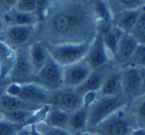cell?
<instances>
[{
  "label": "cell",
  "instance_id": "cell-1",
  "mask_svg": "<svg viewBox=\"0 0 145 135\" xmlns=\"http://www.w3.org/2000/svg\"><path fill=\"white\" fill-rule=\"evenodd\" d=\"M46 18L50 45L92 42L101 26L94 1L60 2L48 9Z\"/></svg>",
  "mask_w": 145,
  "mask_h": 135
},
{
  "label": "cell",
  "instance_id": "cell-2",
  "mask_svg": "<svg viewBox=\"0 0 145 135\" xmlns=\"http://www.w3.org/2000/svg\"><path fill=\"white\" fill-rule=\"evenodd\" d=\"M130 99L123 95L116 97H100L97 95L95 101L89 105L88 123L86 131L91 132L101 121L113 114L116 110L123 107Z\"/></svg>",
  "mask_w": 145,
  "mask_h": 135
},
{
  "label": "cell",
  "instance_id": "cell-3",
  "mask_svg": "<svg viewBox=\"0 0 145 135\" xmlns=\"http://www.w3.org/2000/svg\"><path fill=\"white\" fill-rule=\"evenodd\" d=\"M91 42L82 44H46L50 57L60 67L64 68L86 58Z\"/></svg>",
  "mask_w": 145,
  "mask_h": 135
},
{
  "label": "cell",
  "instance_id": "cell-4",
  "mask_svg": "<svg viewBox=\"0 0 145 135\" xmlns=\"http://www.w3.org/2000/svg\"><path fill=\"white\" fill-rule=\"evenodd\" d=\"M134 129L123 106L100 122L91 132L97 135H128Z\"/></svg>",
  "mask_w": 145,
  "mask_h": 135
},
{
  "label": "cell",
  "instance_id": "cell-5",
  "mask_svg": "<svg viewBox=\"0 0 145 135\" xmlns=\"http://www.w3.org/2000/svg\"><path fill=\"white\" fill-rule=\"evenodd\" d=\"M50 93L44 87L34 83H12L8 85L5 93L11 97H19L25 101L38 105L48 104Z\"/></svg>",
  "mask_w": 145,
  "mask_h": 135
},
{
  "label": "cell",
  "instance_id": "cell-6",
  "mask_svg": "<svg viewBox=\"0 0 145 135\" xmlns=\"http://www.w3.org/2000/svg\"><path fill=\"white\" fill-rule=\"evenodd\" d=\"M33 83L50 91L62 89V67L50 58L48 63L35 73Z\"/></svg>",
  "mask_w": 145,
  "mask_h": 135
},
{
  "label": "cell",
  "instance_id": "cell-7",
  "mask_svg": "<svg viewBox=\"0 0 145 135\" xmlns=\"http://www.w3.org/2000/svg\"><path fill=\"white\" fill-rule=\"evenodd\" d=\"M48 105L72 113L84 105V101L74 89H60L50 93Z\"/></svg>",
  "mask_w": 145,
  "mask_h": 135
},
{
  "label": "cell",
  "instance_id": "cell-8",
  "mask_svg": "<svg viewBox=\"0 0 145 135\" xmlns=\"http://www.w3.org/2000/svg\"><path fill=\"white\" fill-rule=\"evenodd\" d=\"M35 73H36L31 63L29 52L23 49L17 51L15 63L9 73L12 81L17 83H33Z\"/></svg>",
  "mask_w": 145,
  "mask_h": 135
},
{
  "label": "cell",
  "instance_id": "cell-9",
  "mask_svg": "<svg viewBox=\"0 0 145 135\" xmlns=\"http://www.w3.org/2000/svg\"><path fill=\"white\" fill-rule=\"evenodd\" d=\"M93 69L85 60L62 68V87L75 89L87 79Z\"/></svg>",
  "mask_w": 145,
  "mask_h": 135
},
{
  "label": "cell",
  "instance_id": "cell-10",
  "mask_svg": "<svg viewBox=\"0 0 145 135\" xmlns=\"http://www.w3.org/2000/svg\"><path fill=\"white\" fill-rule=\"evenodd\" d=\"M144 69L136 67H124L120 69L122 95L131 99L138 95L143 79Z\"/></svg>",
  "mask_w": 145,
  "mask_h": 135
},
{
  "label": "cell",
  "instance_id": "cell-11",
  "mask_svg": "<svg viewBox=\"0 0 145 135\" xmlns=\"http://www.w3.org/2000/svg\"><path fill=\"white\" fill-rule=\"evenodd\" d=\"M116 66L114 64L106 65L104 67H101L99 69H93L90 73V75L87 77V79L77 89L74 91L81 97L88 95V93H97L100 91L103 83L107 79V77L115 71Z\"/></svg>",
  "mask_w": 145,
  "mask_h": 135
},
{
  "label": "cell",
  "instance_id": "cell-12",
  "mask_svg": "<svg viewBox=\"0 0 145 135\" xmlns=\"http://www.w3.org/2000/svg\"><path fill=\"white\" fill-rule=\"evenodd\" d=\"M84 60L91 67L92 69H96L106 65L113 64L111 56L108 53V50L104 43L103 35L100 31L92 40L88 54Z\"/></svg>",
  "mask_w": 145,
  "mask_h": 135
},
{
  "label": "cell",
  "instance_id": "cell-13",
  "mask_svg": "<svg viewBox=\"0 0 145 135\" xmlns=\"http://www.w3.org/2000/svg\"><path fill=\"white\" fill-rule=\"evenodd\" d=\"M138 44H139L138 41L131 34L124 33L122 35L118 45L113 61V64L115 65L116 68L121 69L126 66L128 61L133 55L134 51L137 48Z\"/></svg>",
  "mask_w": 145,
  "mask_h": 135
},
{
  "label": "cell",
  "instance_id": "cell-14",
  "mask_svg": "<svg viewBox=\"0 0 145 135\" xmlns=\"http://www.w3.org/2000/svg\"><path fill=\"white\" fill-rule=\"evenodd\" d=\"M124 109L134 128L145 130V93L130 99Z\"/></svg>",
  "mask_w": 145,
  "mask_h": 135
},
{
  "label": "cell",
  "instance_id": "cell-15",
  "mask_svg": "<svg viewBox=\"0 0 145 135\" xmlns=\"http://www.w3.org/2000/svg\"><path fill=\"white\" fill-rule=\"evenodd\" d=\"M33 29L32 26H9L3 33L1 41L11 48L21 47L30 40Z\"/></svg>",
  "mask_w": 145,
  "mask_h": 135
},
{
  "label": "cell",
  "instance_id": "cell-16",
  "mask_svg": "<svg viewBox=\"0 0 145 135\" xmlns=\"http://www.w3.org/2000/svg\"><path fill=\"white\" fill-rule=\"evenodd\" d=\"M99 31L103 35L104 43H105V46L108 50V53L111 56L112 61H114V57H115L118 45L120 43L121 36L124 33L120 29H118V27L114 26L112 23L102 25L100 27Z\"/></svg>",
  "mask_w": 145,
  "mask_h": 135
},
{
  "label": "cell",
  "instance_id": "cell-17",
  "mask_svg": "<svg viewBox=\"0 0 145 135\" xmlns=\"http://www.w3.org/2000/svg\"><path fill=\"white\" fill-rule=\"evenodd\" d=\"M140 9L120 12L116 15H114L112 17V24L121 30L123 33L131 34L138 16H139Z\"/></svg>",
  "mask_w": 145,
  "mask_h": 135
},
{
  "label": "cell",
  "instance_id": "cell-18",
  "mask_svg": "<svg viewBox=\"0 0 145 135\" xmlns=\"http://www.w3.org/2000/svg\"><path fill=\"white\" fill-rule=\"evenodd\" d=\"M4 20L10 26H32L39 22L38 16L35 13H24L15 8L9 10L4 15Z\"/></svg>",
  "mask_w": 145,
  "mask_h": 135
},
{
  "label": "cell",
  "instance_id": "cell-19",
  "mask_svg": "<svg viewBox=\"0 0 145 135\" xmlns=\"http://www.w3.org/2000/svg\"><path fill=\"white\" fill-rule=\"evenodd\" d=\"M42 105L31 103L25 101L19 97H11L8 95H3L0 99V108L6 110H26V111H37Z\"/></svg>",
  "mask_w": 145,
  "mask_h": 135
},
{
  "label": "cell",
  "instance_id": "cell-20",
  "mask_svg": "<svg viewBox=\"0 0 145 135\" xmlns=\"http://www.w3.org/2000/svg\"><path fill=\"white\" fill-rule=\"evenodd\" d=\"M100 97H116L122 95L121 81H120V69H115L103 83L98 93Z\"/></svg>",
  "mask_w": 145,
  "mask_h": 135
},
{
  "label": "cell",
  "instance_id": "cell-21",
  "mask_svg": "<svg viewBox=\"0 0 145 135\" xmlns=\"http://www.w3.org/2000/svg\"><path fill=\"white\" fill-rule=\"evenodd\" d=\"M88 111H89V105H84L77 109L76 111L70 113L68 123V131H72L73 133H79V132H85L87 129L88 123Z\"/></svg>",
  "mask_w": 145,
  "mask_h": 135
},
{
  "label": "cell",
  "instance_id": "cell-22",
  "mask_svg": "<svg viewBox=\"0 0 145 135\" xmlns=\"http://www.w3.org/2000/svg\"><path fill=\"white\" fill-rule=\"evenodd\" d=\"M70 113L56 107H50L44 118V124L50 127L68 130V123Z\"/></svg>",
  "mask_w": 145,
  "mask_h": 135
},
{
  "label": "cell",
  "instance_id": "cell-23",
  "mask_svg": "<svg viewBox=\"0 0 145 135\" xmlns=\"http://www.w3.org/2000/svg\"><path fill=\"white\" fill-rule=\"evenodd\" d=\"M15 60V50L4 42L0 41V69H1L0 79H5L7 75H9L10 71L14 66Z\"/></svg>",
  "mask_w": 145,
  "mask_h": 135
},
{
  "label": "cell",
  "instance_id": "cell-24",
  "mask_svg": "<svg viewBox=\"0 0 145 135\" xmlns=\"http://www.w3.org/2000/svg\"><path fill=\"white\" fill-rule=\"evenodd\" d=\"M29 56L32 66L35 69V73L42 69L50 58L46 48V45L40 42L35 43L32 45L29 51Z\"/></svg>",
  "mask_w": 145,
  "mask_h": 135
},
{
  "label": "cell",
  "instance_id": "cell-25",
  "mask_svg": "<svg viewBox=\"0 0 145 135\" xmlns=\"http://www.w3.org/2000/svg\"><path fill=\"white\" fill-rule=\"evenodd\" d=\"M106 2L112 17L120 12L140 9L145 6V0H114Z\"/></svg>",
  "mask_w": 145,
  "mask_h": 135
},
{
  "label": "cell",
  "instance_id": "cell-26",
  "mask_svg": "<svg viewBox=\"0 0 145 135\" xmlns=\"http://www.w3.org/2000/svg\"><path fill=\"white\" fill-rule=\"evenodd\" d=\"M34 112L26 110H6L0 108V114L4 117V120L15 124H25Z\"/></svg>",
  "mask_w": 145,
  "mask_h": 135
},
{
  "label": "cell",
  "instance_id": "cell-27",
  "mask_svg": "<svg viewBox=\"0 0 145 135\" xmlns=\"http://www.w3.org/2000/svg\"><path fill=\"white\" fill-rule=\"evenodd\" d=\"M125 67H136L145 69V46L138 44L136 50L134 51L133 55L128 61ZM124 68V67H123Z\"/></svg>",
  "mask_w": 145,
  "mask_h": 135
},
{
  "label": "cell",
  "instance_id": "cell-28",
  "mask_svg": "<svg viewBox=\"0 0 145 135\" xmlns=\"http://www.w3.org/2000/svg\"><path fill=\"white\" fill-rule=\"evenodd\" d=\"M145 33V6L140 9L139 16L137 18V21L135 23L131 35L138 41V39Z\"/></svg>",
  "mask_w": 145,
  "mask_h": 135
},
{
  "label": "cell",
  "instance_id": "cell-29",
  "mask_svg": "<svg viewBox=\"0 0 145 135\" xmlns=\"http://www.w3.org/2000/svg\"><path fill=\"white\" fill-rule=\"evenodd\" d=\"M23 128H25L24 124H15L5 120H0V135H14Z\"/></svg>",
  "mask_w": 145,
  "mask_h": 135
},
{
  "label": "cell",
  "instance_id": "cell-30",
  "mask_svg": "<svg viewBox=\"0 0 145 135\" xmlns=\"http://www.w3.org/2000/svg\"><path fill=\"white\" fill-rule=\"evenodd\" d=\"M15 9L24 13H35L37 11V0H20L17 1Z\"/></svg>",
  "mask_w": 145,
  "mask_h": 135
},
{
  "label": "cell",
  "instance_id": "cell-31",
  "mask_svg": "<svg viewBox=\"0 0 145 135\" xmlns=\"http://www.w3.org/2000/svg\"><path fill=\"white\" fill-rule=\"evenodd\" d=\"M37 129H38V128H37ZM39 131H40L42 135H71V133L68 131V130L50 127V126L46 125V124H44V127H42L40 130H39Z\"/></svg>",
  "mask_w": 145,
  "mask_h": 135
},
{
  "label": "cell",
  "instance_id": "cell-32",
  "mask_svg": "<svg viewBox=\"0 0 145 135\" xmlns=\"http://www.w3.org/2000/svg\"><path fill=\"white\" fill-rule=\"evenodd\" d=\"M143 93H145V69L143 71V79H142L141 87H140L139 93H138V95H143Z\"/></svg>",
  "mask_w": 145,
  "mask_h": 135
},
{
  "label": "cell",
  "instance_id": "cell-33",
  "mask_svg": "<svg viewBox=\"0 0 145 135\" xmlns=\"http://www.w3.org/2000/svg\"><path fill=\"white\" fill-rule=\"evenodd\" d=\"M8 85L7 83H0V99L3 95H5V91L6 89H7Z\"/></svg>",
  "mask_w": 145,
  "mask_h": 135
},
{
  "label": "cell",
  "instance_id": "cell-34",
  "mask_svg": "<svg viewBox=\"0 0 145 135\" xmlns=\"http://www.w3.org/2000/svg\"><path fill=\"white\" fill-rule=\"evenodd\" d=\"M128 135H145V130H142V129H134L133 131H131Z\"/></svg>",
  "mask_w": 145,
  "mask_h": 135
},
{
  "label": "cell",
  "instance_id": "cell-35",
  "mask_svg": "<svg viewBox=\"0 0 145 135\" xmlns=\"http://www.w3.org/2000/svg\"><path fill=\"white\" fill-rule=\"evenodd\" d=\"M138 43H139V44H141V45H144V46H145V33L142 35L139 39H138Z\"/></svg>",
  "mask_w": 145,
  "mask_h": 135
},
{
  "label": "cell",
  "instance_id": "cell-36",
  "mask_svg": "<svg viewBox=\"0 0 145 135\" xmlns=\"http://www.w3.org/2000/svg\"><path fill=\"white\" fill-rule=\"evenodd\" d=\"M83 135H97V134L93 133V132H88V131H85L84 133H83Z\"/></svg>",
  "mask_w": 145,
  "mask_h": 135
},
{
  "label": "cell",
  "instance_id": "cell-37",
  "mask_svg": "<svg viewBox=\"0 0 145 135\" xmlns=\"http://www.w3.org/2000/svg\"><path fill=\"white\" fill-rule=\"evenodd\" d=\"M84 132H79V133H72L71 135H83Z\"/></svg>",
  "mask_w": 145,
  "mask_h": 135
},
{
  "label": "cell",
  "instance_id": "cell-38",
  "mask_svg": "<svg viewBox=\"0 0 145 135\" xmlns=\"http://www.w3.org/2000/svg\"><path fill=\"white\" fill-rule=\"evenodd\" d=\"M1 29H2V21L0 19V32H1Z\"/></svg>",
  "mask_w": 145,
  "mask_h": 135
},
{
  "label": "cell",
  "instance_id": "cell-39",
  "mask_svg": "<svg viewBox=\"0 0 145 135\" xmlns=\"http://www.w3.org/2000/svg\"><path fill=\"white\" fill-rule=\"evenodd\" d=\"M0 77H1V69H0Z\"/></svg>",
  "mask_w": 145,
  "mask_h": 135
}]
</instances>
